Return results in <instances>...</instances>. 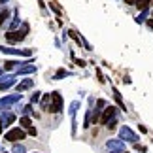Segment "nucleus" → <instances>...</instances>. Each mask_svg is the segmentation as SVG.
Returning <instances> with one entry per match:
<instances>
[{
  "label": "nucleus",
  "instance_id": "23",
  "mask_svg": "<svg viewBox=\"0 0 153 153\" xmlns=\"http://www.w3.org/2000/svg\"><path fill=\"white\" fill-rule=\"evenodd\" d=\"M40 95H42V93H38V91H36V93H34V95H32L30 102H38V100H40Z\"/></svg>",
  "mask_w": 153,
  "mask_h": 153
},
{
  "label": "nucleus",
  "instance_id": "20",
  "mask_svg": "<svg viewBox=\"0 0 153 153\" xmlns=\"http://www.w3.org/2000/svg\"><path fill=\"white\" fill-rule=\"evenodd\" d=\"M49 6H51V10L55 11V13H61V8H59V6H57V2H51Z\"/></svg>",
  "mask_w": 153,
  "mask_h": 153
},
{
  "label": "nucleus",
  "instance_id": "18",
  "mask_svg": "<svg viewBox=\"0 0 153 153\" xmlns=\"http://www.w3.org/2000/svg\"><path fill=\"white\" fill-rule=\"evenodd\" d=\"M64 76H68V72H66L64 68H61V70L55 74V78H53V79H61V78H64Z\"/></svg>",
  "mask_w": 153,
  "mask_h": 153
},
{
  "label": "nucleus",
  "instance_id": "1",
  "mask_svg": "<svg viewBox=\"0 0 153 153\" xmlns=\"http://www.w3.org/2000/svg\"><path fill=\"white\" fill-rule=\"evenodd\" d=\"M25 136H27V132L23 131L21 127H13L11 131L6 132V140H8V142H13V144H17L19 140H25Z\"/></svg>",
  "mask_w": 153,
  "mask_h": 153
},
{
  "label": "nucleus",
  "instance_id": "13",
  "mask_svg": "<svg viewBox=\"0 0 153 153\" xmlns=\"http://www.w3.org/2000/svg\"><path fill=\"white\" fill-rule=\"evenodd\" d=\"M114 97H115V100H117V104H119L121 108H123V110L127 111V108H125V104H123V98H121V95H119V91H117V89H114Z\"/></svg>",
  "mask_w": 153,
  "mask_h": 153
},
{
  "label": "nucleus",
  "instance_id": "22",
  "mask_svg": "<svg viewBox=\"0 0 153 153\" xmlns=\"http://www.w3.org/2000/svg\"><path fill=\"white\" fill-rule=\"evenodd\" d=\"M23 114H25V115H30V114H32V108H30V104L23 108Z\"/></svg>",
  "mask_w": 153,
  "mask_h": 153
},
{
  "label": "nucleus",
  "instance_id": "11",
  "mask_svg": "<svg viewBox=\"0 0 153 153\" xmlns=\"http://www.w3.org/2000/svg\"><path fill=\"white\" fill-rule=\"evenodd\" d=\"M4 123V125H10V123H13L15 121V115L13 114H2V119H0Z\"/></svg>",
  "mask_w": 153,
  "mask_h": 153
},
{
  "label": "nucleus",
  "instance_id": "2",
  "mask_svg": "<svg viewBox=\"0 0 153 153\" xmlns=\"http://www.w3.org/2000/svg\"><path fill=\"white\" fill-rule=\"evenodd\" d=\"M119 140L123 142H132V144H138V134L128 127H121L119 128Z\"/></svg>",
  "mask_w": 153,
  "mask_h": 153
},
{
  "label": "nucleus",
  "instance_id": "5",
  "mask_svg": "<svg viewBox=\"0 0 153 153\" xmlns=\"http://www.w3.org/2000/svg\"><path fill=\"white\" fill-rule=\"evenodd\" d=\"M114 117H115V108H114V106H106V110L102 111L100 123H102V125H108L110 121H114Z\"/></svg>",
  "mask_w": 153,
  "mask_h": 153
},
{
  "label": "nucleus",
  "instance_id": "10",
  "mask_svg": "<svg viewBox=\"0 0 153 153\" xmlns=\"http://www.w3.org/2000/svg\"><path fill=\"white\" fill-rule=\"evenodd\" d=\"M32 85H34V81H32V79H23L21 83H17V93H23V91L30 89Z\"/></svg>",
  "mask_w": 153,
  "mask_h": 153
},
{
  "label": "nucleus",
  "instance_id": "8",
  "mask_svg": "<svg viewBox=\"0 0 153 153\" xmlns=\"http://www.w3.org/2000/svg\"><path fill=\"white\" fill-rule=\"evenodd\" d=\"M11 85H15V78L13 76H2V78H0V91H6V89H10Z\"/></svg>",
  "mask_w": 153,
  "mask_h": 153
},
{
  "label": "nucleus",
  "instance_id": "28",
  "mask_svg": "<svg viewBox=\"0 0 153 153\" xmlns=\"http://www.w3.org/2000/svg\"><path fill=\"white\" fill-rule=\"evenodd\" d=\"M104 106H106L104 100H98V102H97V108H104Z\"/></svg>",
  "mask_w": 153,
  "mask_h": 153
},
{
  "label": "nucleus",
  "instance_id": "7",
  "mask_svg": "<svg viewBox=\"0 0 153 153\" xmlns=\"http://www.w3.org/2000/svg\"><path fill=\"white\" fill-rule=\"evenodd\" d=\"M106 146H108V149L117 151V153L125 151V144H123V140H108V142H106Z\"/></svg>",
  "mask_w": 153,
  "mask_h": 153
},
{
  "label": "nucleus",
  "instance_id": "24",
  "mask_svg": "<svg viewBox=\"0 0 153 153\" xmlns=\"http://www.w3.org/2000/svg\"><path fill=\"white\" fill-rule=\"evenodd\" d=\"M27 132L30 134V136H36V134H38V132H36V128H34V127H28V128H27Z\"/></svg>",
  "mask_w": 153,
  "mask_h": 153
},
{
  "label": "nucleus",
  "instance_id": "14",
  "mask_svg": "<svg viewBox=\"0 0 153 153\" xmlns=\"http://www.w3.org/2000/svg\"><path fill=\"white\" fill-rule=\"evenodd\" d=\"M21 127H25V128H28V127H32V121H30V117L23 115V117H21Z\"/></svg>",
  "mask_w": 153,
  "mask_h": 153
},
{
  "label": "nucleus",
  "instance_id": "32",
  "mask_svg": "<svg viewBox=\"0 0 153 153\" xmlns=\"http://www.w3.org/2000/svg\"><path fill=\"white\" fill-rule=\"evenodd\" d=\"M2 127H4V123L0 121V136H2Z\"/></svg>",
  "mask_w": 153,
  "mask_h": 153
},
{
  "label": "nucleus",
  "instance_id": "21",
  "mask_svg": "<svg viewBox=\"0 0 153 153\" xmlns=\"http://www.w3.org/2000/svg\"><path fill=\"white\" fill-rule=\"evenodd\" d=\"M146 13H148V11H142V13H140V15L136 17V23H142V21H146Z\"/></svg>",
  "mask_w": 153,
  "mask_h": 153
},
{
  "label": "nucleus",
  "instance_id": "16",
  "mask_svg": "<svg viewBox=\"0 0 153 153\" xmlns=\"http://www.w3.org/2000/svg\"><path fill=\"white\" fill-rule=\"evenodd\" d=\"M17 64H19L17 61H6V62H4V70H13Z\"/></svg>",
  "mask_w": 153,
  "mask_h": 153
},
{
  "label": "nucleus",
  "instance_id": "31",
  "mask_svg": "<svg viewBox=\"0 0 153 153\" xmlns=\"http://www.w3.org/2000/svg\"><path fill=\"white\" fill-rule=\"evenodd\" d=\"M148 25H149V28H153V19H148Z\"/></svg>",
  "mask_w": 153,
  "mask_h": 153
},
{
  "label": "nucleus",
  "instance_id": "4",
  "mask_svg": "<svg viewBox=\"0 0 153 153\" xmlns=\"http://www.w3.org/2000/svg\"><path fill=\"white\" fill-rule=\"evenodd\" d=\"M19 100H21V95H10V97L0 98V110H8L11 104H15Z\"/></svg>",
  "mask_w": 153,
  "mask_h": 153
},
{
  "label": "nucleus",
  "instance_id": "17",
  "mask_svg": "<svg viewBox=\"0 0 153 153\" xmlns=\"http://www.w3.org/2000/svg\"><path fill=\"white\" fill-rule=\"evenodd\" d=\"M11 153H27V149H25V146H23V144H15Z\"/></svg>",
  "mask_w": 153,
  "mask_h": 153
},
{
  "label": "nucleus",
  "instance_id": "29",
  "mask_svg": "<svg viewBox=\"0 0 153 153\" xmlns=\"http://www.w3.org/2000/svg\"><path fill=\"white\" fill-rule=\"evenodd\" d=\"M76 64H78V66H85V61H79V59H76Z\"/></svg>",
  "mask_w": 153,
  "mask_h": 153
},
{
  "label": "nucleus",
  "instance_id": "26",
  "mask_svg": "<svg viewBox=\"0 0 153 153\" xmlns=\"http://www.w3.org/2000/svg\"><path fill=\"white\" fill-rule=\"evenodd\" d=\"M17 25H19V19H17V17H15V19H13V21H11V28H15Z\"/></svg>",
  "mask_w": 153,
  "mask_h": 153
},
{
  "label": "nucleus",
  "instance_id": "25",
  "mask_svg": "<svg viewBox=\"0 0 153 153\" xmlns=\"http://www.w3.org/2000/svg\"><path fill=\"white\" fill-rule=\"evenodd\" d=\"M115 125H117V123H115V119H114V121H110V123H108V128H110V131H114V128H115Z\"/></svg>",
  "mask_w": 153,
  "mask_h": 153
},
{
  "label": "nucleus",
  "instance_id": "6",
  "mask_svg": "<svg viewBox=\"0 0 153 153\" xmlns=\"http://www.w3.org/2000/svg\"><path fill=\"white\" fill-rule=\"evenodd\" d=\"M25 38V30H10L6 34V40H8L10 44H15V42H21V40Z\"/></svg>",
  "mask_w": 153,
  "mask_h": 153
},
{
  "label": "nucleus",
  "instance_id": "3",
  "mask_svg": "<svg viewBox=\"0 0 153 153\" xmlns=\"http://www.w3.org/2000/svg\"><path fill=\"white\" fill-rule=\"evenodd\" d=\"M62 110V97L61 93H51V106H49V111H53V114H59V111Z\"/></svg>",
  "mask_w": 153,
  "mask_h": 153
},
{
  "label": "nucleus",
  "instance_id": "9",
  "mask_svg": "<svg viewBox=\"0 0 153 153\" xmlns=\"http://www.w3.org/2000/svg\"><path fill=\"white\" fill-rule=\"evenodd\" d=\"M32 72H36V64H25V66H19L17 68V74H32Z\"/></svg>",
  "mask_w": 153,
  "mask_h": 153
},
{
  "label": "nucleus",
  "instance_id": "19",
  "mask_svg": "<svg viewBox=\"0 0 153 153\" xmlns=\"http://www.w3.org/2000/svg\"><path fill=\"white\" fill-rule=\"evenodd\" d=\"M8 19V11H0V27L4 25V21Z\"/></svg>",
  "mask_w": 153,
  "mask_h": 153
},
{
  "label": "nucleus",
  "instance_id": "34",
  "mask_svg": "<svg viewBox=\"0 0 153 153\" xmlns=\"http://www.w3.org/2000/svg\"><path fill=\"white\" fill-rule=\"evenodd\" d=\"M34 153H38V151H34Z\"/></svg>",
  "mask_w": 153,
  "mask_h": 153
},
{
  "label": "nucleus",
  "instance_id": "15",
  "mask_svg": "<svg viewBox=\"0 0 153 153\" xmlns=\"http://www.w3.org/2000/svg\"><path fill=\"white\" fill-rule=\"evenodd\" d=\"M68 34H70V38H72V40H76V44H78V45H81V44H85L83 40H81V38H79V36H78V34H76L74 30H68Z\"/></svg>",
  "mask_w": 153,
  "mask_h": 153
},
{
  "label": "nucleus",
  "instance_id": "12",
  "mask_svg": "<svg viewBox=\"0 0 153 153\" xmlns=\"http://www.w3.org/2000/svg\"><path fill=\"white\" fill-rule=\"evenodd\" d=\"M151 4V0H138L136 6L140 8V11H148V6Z\"/></svg>",
  "mask_w": 153,
  "mask_h": 153
},
{
  "label": "nucleus",
  "instance_id": "33",
  "mask_svg": "<svg viewBox=\"0 0 153 153\" xmlns=\"http://www.w3.org/2000/svg\"><path fill=\"white\" fill-rule=\"evenodd\" d=\"M0 76H2V70H0Z\"/></svg>",
  "mask_w": 153,
  "mask_h": 153
},
{
  "label": "nucleus",
  "instance_id": "30",
  "mask_svg": "<svg viewBox=\"0 0 153 153\" xmlns=\"http://www.w3.org/2000/svg\"><path fill=\"white\" fill-rule=\"evenodd\" d=\"M125 2H127L128 6H132V4H136V2H138V0H125Z\"/></svg>",
  "mask_w": 153,
  "mask_h": 153
},
{
  "label": "nucleus",
  "instance_id": "27",
  "mask_svg": "<svg viewBox=\"0 0 153 153\" xmlns=\"http://www.w3.org/2000/svg\"><path fill=\"white\" fill-rule=\"evenodd\" d=\"M97 76H98V81L102 83V81H104V78H102V72H100V70H97Z\"/></svg>",
  "mask_w": 153,
  "mask_h": 153
}]
</instances>
